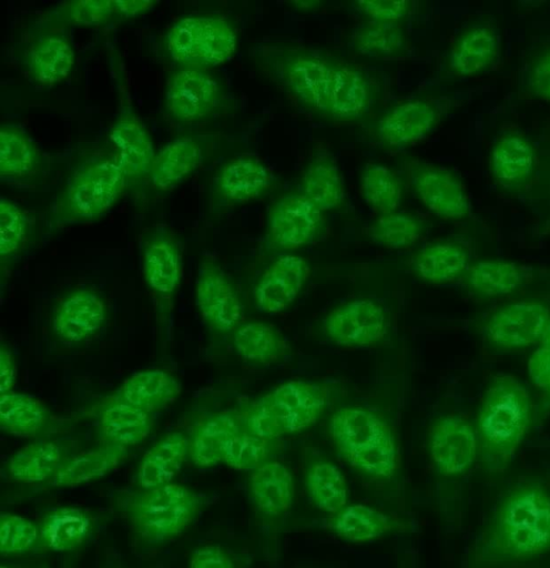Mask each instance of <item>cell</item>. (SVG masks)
I'll return each instance as SVG.
<instances>
[{
  "label": "cell",
  "instance_id": "cell-1",
  "mask_svg": "<svg viewBox=\"0 0 550 568\" xmlns=\"http://www.w3.org/2000/svg\"><path fill=\"white\" fill-rule=\"evenodd\" d=\"M550 550V487L523 480L497 505L475 547V561L492 567Z\"/></svg>",
  "mask_w": 550,
  "mask_h": 568
},
{
  "label": "cell",
  "instance_id": "cell-2",
  "mask_svg": "<svg viewBox=\"0 0 550 568\" xmlns=\"http://www.w3.org/2000/svg\"><path fill=\"white\" fill-rule=\"evenodd\" d=\"M532 416L528 389L513 375L498 374L485 389L476 419L478 456L489 474L507 469L523 442Z\"/></svg>",
  "mask_w": 550,
  "mask_h": 568
},
{
  "label": "cell",
  "instance_id": "cell-3",
  "mask_svg": "<svg viewBox=\"0 0 550 568\" xmlns=\"http://www.w3.org/2000/svg\"><path fill=\"white\" fill-rule=\"evenodd\" d=\"M329 434L339 454L360 474L393 477L399 468V450L388 424L360 407H342L332 415Z\"/></svg>",
  "mask_w": 550,
  "mask_h": 568
},
{
  "label": "cell",
  "instance_id": "cell-4",
  "mask_svg": "<svg viewBox=\"0 0 550 568\" xmlns=\"http://www.w3.org/2000/svg\"><path fill=\"white\" fill-rule=\"evenodd\" d=\"M327 388L292 379L259 397L240 413L243 430L269 442L315 424L326 408Z\"/></svg>",
  "mask_w": 550,
  "mask_h": 568
},
{
  "label": "cell",
  "instance_id": "cell-5",
  "mask_svg": "<svg viewBox=\"0 0 550 568\" xmlns=\"http://www.w3.org/2000/svg\"><path fill=\"white\" fill-rule=\"evenodd\" d=\"M202 506L203 498L198 493L176 483L140 488L129 494L123 503L133 531L150 545H159L181 535L196 518Z\"/></svg>",
  "mask_w": 550,
  "mask_h": 568
},
{
  "label": "cell",
  "instance_id": "cell-6",
  "mask_svg": "<svg viewBox=\"0 0 550 568\" xmlns=\"http://www.w3.org/2000/svg\"><path fill=\"white\" fill-rule=\"evenodd\" d=\"M129 179L118 160L94 159L74 171L50 207L55 224L89 223L120 200Z\"/></svg>",
  "mask_w": 550,
  "mask_h": 568
},
{
  "label": "cell",
  "instance_id": "cell-7",
  "mask_svg": "<svg viewBox=\"0 0 550 568\" xmlns=\"http://www.w3.org/2000/svg\"><path fill=\"white\" fill-rule=\"evenodd\" d=\"M165 50L177 67L205 69L228 61L237 48L233 24L218 14H187L176 20L164 39Z\"/></svg>",
  "mask_w": 550,
  "mask_h": 568
},
{
  "label": "cell",
  "instance_id": "cell-8",
  "mask_svg": "<svg viewBox=\"0 0 550 568\" xmlns=\"http://www.w3.org/2000/svg\"><path fill=\"white\" fill-rule=\"evenodd\" d=\"M332 58L304 49L272 52L268 68L301 105L325 115L334 68Z\"/></svg>",
  "mask_w": 550,
  "mask_h": 568
},
{
  "label": "cell",
  "instance_id": "cell-9",
  "mask_svg": "<svg viewBox=\"0 0 550 568\" xmlns=\"http://www.w3.org/2000/svg\"><path fill=\"white\" fill-rule=\"evenodd\" d=\"M222 99L218 81L205 69L177 67L166 80L164 108L176 122L195 123L210 118Z\"/></svg>",
  "mask_w": 550,
  "mask_h": 568
},
{
  "label": "cell",
  "instance_id": "cell-10",
  "mask_svg": "<svg viewBox=\"0 0 550 568\" xmlns=\"http://www.w3.org/2000/svg\"><path fill=\"white\" fill-rule=\"evenodd\" d=\"M116 79L119 112L110 139L129 181L147 178L156 154L153 140L132 106L124 77L116 75Z\"/></svg>",
  "mask_w": 550,
  "mask_h": 568
},
{
  "label": "cell",
  "instance_id": "cell-11",
  "mask_svg": "<svg viewBox=\"0 0 550 568\" xmlns=\"http://www.w3.org/2000/svg\"><path fill=\"white\" fill-rule=\"evenodd\" d=\"M550 324V311L541 302L518 301L498 308L487 320L483 334L498 349H520L540 342Z\"/></svg>",
  "mask_w": 550,
  "mask_h": 568
},
{
  "label": "cell",
  "instance_id": "cell-12",
  "mask_svg": "<svg viewBox=\"0 0 550 568\" xmlns=\"http://www.w3.org/2000/svg\"><path fill=\"white\" fill-rule=\"evenodd\" d=\"M195 300L205 323L214 331H235L243 318V306L238 294L223 270L212 260L205 258L200 266Z\"/></svg>",
  "mask_w": 550,
  "mask_h": 568
},
{
  "label": "cell",
  "instance_id": "cell-13",
  "mask_svg": "<svg viewBox=\"0 0 550 568\" xmlns=\"http://www.w3.org/2000/svg\"><path fill=\"white\" fill-rule=\"evenodd\" d=\"M428 450L431 462L442 476L467 471L478 457L475 426L459 416H444L429 430Z\"/></svg>",
  "mask_w": 550,
  "mask_h": 568
},
{
  "label": "cell",
  "instance_id": "cell-14",
  "mask_svg": "<svg viewBox=\"0 0 550 568\" xmlns=\"http://www.w3.org/2000/svg\"><path fill=\"white\" fill-rule=\"evenodd\" d=\"M320 211L303 193L279 197L269 209L267 233L271 242L283 250H295L312 242L323 225Z\"/></svg>",
  "mask_w": 550,
  "mask_h": 568
},
{
  "label": "cell",
  "instance_id": "cell-15",
  "mask_svg": "<svg viewBox=\"0 0 550 568\" xmlns=\"http://www.w3.org/2000/svg\"><path fill=\"white\" fill-rule=\"evenodd\" d=\"M324 329L338 345L370 346L387 334L386 314L378 303L358 298L330 311L324 321Z\"/></svg>",
  "mask_w": 550,
  "mask_h": 568
},
{
  "label": "cell",
  "instance_id": "cell-16",
  "mask_svg": "<svg viewBox=\"0 0 550 568\" xmlns=\"http://www.w3.org/2000/svg\"><path fill=\"white\" fill-rule=\"evenodd\" d=\"M410 184L421 204L445 220H460L469 213L467 193L449 170L426 163L410 169Z\"/></svg>",
  "mask_w": 550,
  "mask_h": 568
},
{
  "label": "cell",
  "instance_id": "cell-17",
  "mask_svg": "<svg viewBox=\"0 0 550 568\" xmlns=\"http://www.w3.org/2000/svg\"><path fill=\"white\" fill-rule=\"evenodd\" d=\"M269 168L251 155L236 156L217 172L213 194L223 205H238L264 195L273 184Z\"/></svg>",
  "mask_w": 550,
  "mask_h": 568
},
{
  "label": "cell",
  "instance_id": "cell-18",
  "mask_svg": "<svg viewBox=\"0 0 550 568\" xmlns=\"http://www.w3.org/2000/svg\"><path fill=\"white\" fill-rule=\"evenodd\" d=\"M182 271V254L175 239L162 227L152 231L142 251V272L149 288L169 301L180 285Z\"/></svg>",
  "mask_w": 550,
  "mask_h": 568
},
{
  "label": "cell",
  "instance_id": "cell-19",
  "mask_svg": "<svg viewBox=\"0 0 550 568\" xmlns=\"http://www.w3.org/2000/svg\"><path fill=\"white\" fill-rule=\"evenodd\" d=\"M308 275L309 266L303 257L282 255L264 271L254 288L257 307L268 313L285 310L298 296Z\"/></svg>",
  "mask_w": 550,
  "mask_h": 568
},
{
  "label": "cell",
  "instance_id": "cell-20",
  "mask_svg": "<svg viewBox=\"0 0 550 568\" xmlns=\"http://www.w3.org/2000/svg\"><path fill=\"white\" fill-rule=\"evenodd\" d=\"M105 315V303L98 293L86 288L75 290L57 305L52 328L60 339L80 343L101 328Z\"/></svg>",
  "mask_w": 550,
  "mask_h": 568
},
{
  "label": "cell",
  "instance_id": "cell-21",
  "mask_svg": "<svg viewBox=\"0 0 550 568\" xmlns=\"http://www.w3.org/2000/svg\"><path fill=\"white\" fill-rule=\"evenodd\" d=\"M156 4L154 0H73L54 7L48 20L62 26L99 27L138 17Z\"/></svg>",
  "mask_w": 550,
  "mask_h": 568
},
{
  "label": "cell",
  "instance_id": "cell-22",
  "mask_svg": "<svg viewBox=\"0 0 550 568\" xmlns=\"http://www.w3.org/2000/svg\"><path fill=\"white\" fill-rule=\"evenodd\" d=\"M371 100L366 75L358 68L335 60L325 115L340 121L356 120L368 112Z\"/></svg>",
  "mask_w": 550,
  "mask_h": 568
},
{
  "label": "cell",
  "instance_id": "cell-23",
  "mask_svg": "<svg viewBox=\"0 0 550 568\" xmlns=\"http://www.w3.org/2000/svg\"><path fill=\"white\" fill-rule=\"evenodd\" d=\"M437 111L421 99L401 102L381 116L377 124L380 141L391 148H403L422 140L435 126Z\"/></svg>",
  "mask_w": 550,
  "mask_h": 568
},
{
  "label": "cell",
  "instance_id": "cell-24",
  "mask_svg": "<svg viewBox=\"0 0 550 568\" xmlns=\"http://www.w3.org/2000/svg\"><path fill=\"white\" fill-rule=\"evenodd\" d=\"M181 393L180 382L160 368L138 372L126 378L110 398V403H123L154 413L174 402Z\"/></svg>",
  "mask_w": 550,
  "mask_h": 568
},
{
  "label": "cell",
  "instance_id": "cell-25",
  "mask_svg": "<svg viewBox=\"0 0 550 568\" xmlns=\"http://www.w3.org/2000/svg\"><path fill=\"white\" fill-rule=\"evenodd\" d=\"M202 159L200 142L193 136H179L156 152L147 179L157 192H166L189 178Z\"/></svg>",
  "mask_w": 550,
  "mask_h": 568
},
{
  "label": "cell",
  "instance_id": "cell-26",
  "mask_svg": "<svg viewBox=\"0 0 550 568\" xmlns=\"http://www.w3.org/2000/svg\"><path fill=\"white\" fill-rule=\"evenodd\" d=\"M75 62L74 49L67 37L49 33L37 39L27 54V69L30 78L45 87L65 80Z\"/></svg>",
  "mask_w": 550,
  "mask_h": 568
},
{
  "label": "cell",
  "instance_id": "cell-27",
  "mask_svg": "<svg viewBox=\"0 0 550 568\" xmlns=\"http://www.w3.org/2000/svg\"><path fill=\"white\" fill-rule=\"evenodd\" d=\"M249 493L256 508L266 516L285 514L293 505L294 478L282 463L265 462L249 476Z\"/></svg>",
  "mask_w": 550,
  "mask_h": 568
},
{
  "label": "cell",
  "instance_id": "cell-28",
  "mask_svg": "<svg viewBox=\"0 0 550 568\" xmlns=\"http://www.w3.org/2000/svg\"><path fill=\"white\" fill-rule=\"evenodd\" d=\"M189 455V440L181 432H172L156 442L142 457L136 474L140 488L172 483Z\"/></svg>",
  "mask_w": 550,
  "mask_h": 568
},
{
  "label": "cell",
  "instance_id": "cell-29",
  "mask_svg": "<svg viewBox=\"0 0 550 568\" xmlns=\"http://www.w3.org/2000/svg\"><path fill=\"white\" fill-rule=\"evenodd\" d=\"M238 412H221L203 420L189 440V456L202 468L213 467L223 462L224 449L232 436L241 432Z\"/></svg>",
  "mask_w": 550,
  "mask_h": 568
},
{
  "label": "cell",
  "instance_id": "cell-30",
  "mask_svg": "<svg viewBox=\"0 0 550 568\" xmlns=\"http://www.w3.org/2000/svg\"><path fill=\"white\" fill-rule=\"evenodd\" d=\"M128 454L126 447L102 444L63 462L50 484L57 487H74L99 479L115 469Z\"/></svg>",
  "mask_w": 550,
  "mask_h": 568
},
{
  "label": "cell",
  "instance_id": "cell-31",
  "mask_svg": "<svg viewBox=\"0 0 550 568\" xmlns=\"http://www.w3.org/2000/svg\"><path fill=\"white\" fill-rule=\"evenodd\" d=\"M152 424L150 413L123 403H108L99 415L98 429L102 444L129 448L149 436Z\"/></svg>",
  "mask_w": 550,
  "mask_h": 568
},
{
  "label": "cell",
  "instance_id": "cell-32",
  "mask_svg": "<svg viewBox=\"0 0 550 568\" xmlns=\"http://www.w3.org/2000/svg\"><path fill=\"white\" fill-rule=\"evenodd\" d=\"M93 521L83 509L73 506L55 507L40 521V537L54 551H70L83 545L92 532Z\"/></svg>",
  "mask_w": 550,
  "mask_h": 568
},
{
  "label": "cell",
  "instance_id": "cell-33",
  "mask_svg": "<svg viewBox=\"0 0 550 568\" xmlns=\"http://www.w3.org/2000/svg\"><path fill=\"white\" fill-rule=\"evenodd\" d=\"M534 150L523 136L507 134L500 138L490 153V170L495 181L505 187L523 184L532 174Z\"/></svg>",
  "mask_w": 550,
  "mask_h": 568
},
{
  "label": "cell",
  "instance_id": "cell-34",
  "mask_svg": "<svg viewBox=\"0 0 550 568\" xmlns=\"http://www.w3.org/2000/svg\"><path fill=\"white\" fill-rule=\"evenodd\" d=\"M49 423L50 412L34 396L14 390L0 395V426L7 434L20 438L37 437Z\"/></svg>",
  "mask_w": 550,
  "mask_h": 568
},
{
  "label": "cell",
  "instance_id": "cell-35",
  "mask_svg": "<svg viewBox=\"0 0 550 568\" xmlns=\"http://www.w3.org/2000/svg\"><path fill=\"white\" fill-rule=\"evenodd\" d=\"M329 527L339 538L361 544L385 536L395 528V521L370 506L354 504L333 515Z\"/></svg>",
  "mask_w": 550,
  "mask_h": 568
},
{
  "label": "cell",
  "instance_id": "cell-36",
  "mask_svg": "<svg viewBox=\"0 0 550 568\" xmlns=\"http://www.w3.org/2000/svg\"><path fill=\"white\" fill-rule=\"evenodd\" d=\"M497 52L496 33L488 27H475L465 32L451 48L449 67L457 75H475L493 62Z\"/></svg>",
  "mask_w": 550,
  "mask_h": 568
},
{
  "label": "cell",
  "instance_id": "cell-37",
  "mask_svg": "<svg viewBox=\"0 0 550 568\" xmlns=\"http://www.w3.org/2000/svg\"><path fill=\"white\" fill-rule=\"evenodd\" d=\"M468 268L466 250L452 242H436L422 247L414 258V270L422 281L445 284Z\"/></svg>",
  "mask_w": 550,
  "mask_h": 568
},
{
  "label": "cell",
  "instance_id": "cell-38",
  "mask_svg": "<svg viewBox=\"0 0 550 568\" xmlns=\"http://www.w3.org/2000/svg\"><path fill=\"white\" fill-rule=\"evenodd\" d=\"M62 464L60 445L41 439L17 450L9 460L8 469L14 480L34 484L51 479Z\"/></svg>",
  "mask_w": 550,
  "mask_h": 568
},
{
  "label": "cell",
  "instance_id": "cell-39",
  "mask_svg": "<svg viewBox=\"0 0 550 568\" xmlns=\"http://www.w3.org/2000/svg\"><path fill=\"white\" fill-rule=\"evenodd\" d=\"M233 344L237 354L253 363H275L286 356L289 346L283 335L263 322L241 324L233 334Z\"/></svg>",
  "mask_w": 550,
  "mask_h": 568
},
{
  "label": "cell",
  "instance_id": "cell-40",
  "mask_svg": "<svg viewBox=\"0 0 550 568\" xmlns=\"http://www.w3.org/2000/svg\"><path fill=\"white\" fill-rule=\"evenodd\" d=\"M302 193L320 211L339 207L345 197V185L339 168L329 158L313 160L302 175Z\"/></svg>",
  "mask_w": 550,
  "mask_h": 568
},
{
  "label": "cell",
  "instance_id": "cell-41",
  "mask_svg": "<svg viewBox=\"0 0 550 568\" xmlns=\"http://www.w3.org/2000/svg\"><path fill=\"white\" fill-rule=\"evenodd\" d=\"M521 268L503 260L479 261L466 271V283L477 296L493 298L515 292L522 283Z\"/></svg>",
  "mask_w": 550,
  "mask_h": 568
},
{
  "label": "cell",
  "instance_id": "cell-42",
  "mask_svg": "<svg viewBox=\"0 0 550 568\" xmlns=\"http://www.w3.org/2000/svg\"><path fill=\"white\" fill-rule=\"evenodd\" d=\"M305 485L313 505L330 515L347 506L348 487L339 468L326 460L313 463L306 471Z\"/></svg>",
  "mask_w": 550,
  "mask_h": 568
},
{
  "label": "cell",
  "instance_id": "cell-43",
  "mask_svg": "<svg viewBox=\"0 0 550 568\" xmlns=\"http://www.w3.org/2000/svg\"><path fill=\"white\" fill-rule=\"evenodd\" d=\"M40 164V152L30 135L19 125L2 124L0 128V175L24 178Z\"/></svg>",
  "mask_w": 550,
  "mask_h": 568
},
{
  "label": "cell",
  "instance_id": "cell-44",
  "mask_svg": "<svg viewBox=\"0 0 550 568\" xmlns=\"http://www.w3.org/2000/svg\"><path fill=\"white\" fill-rule=\"evenodd\" d=\"M360 191L368 206L379 215L397 211L403 199L400 180L391 169L379 163L366 165Z\"/></svg>",
  "mask_w": 550,
  "mask_h": 568
},
{
  "label": "cell",
  "instance_id": "cell-45",
  "mask_svg": "<svg viewBox=\"0 0 550 568\" xmlns=\"http://www.w3.org/2000/svg\"><path fill=\"white\" fill-rule=\"evenodd\" d=\"M421 234L420 220L398 211L380 214L368 229V235L375 243L396 250L414 245Z\"/></svg>",
  "mask_w": 550,
  "mask_h": 568
},
{
  "label": "cell",
  "instance_id": "cell-46",
  "mask_svg": "<svg viewBox=\"0 0 550 568\" xmlns=\"http://www.w3.org/2000/svg\"><path fill=\"white\" fill-rule=\"evenodd\" d=\"M353 43L357 51L374 57H389L403 51L406 37L398 22L370 20L356 29Z\"/></svg>",
  "mask_w": 550,
  "mask_h": 568
},
{
  "label": "cell",
  "instance_id": "cell-47",
  "mask_svg": "<svg viewBox=\"0 0 550 568\" xmlns=\"http://www.w3.org/2000/svg\"><path fill=\"white\" fill-rule=\"evenodd\" d=\"M29 221L26 212L14 201L0 199V257L8 258L20 251L26 242Z\"/></svg>",
  "mask_w": 550,
  "mask_h": 568
},
{
  "label": "cell",
  "instance_id": "cell-48",
  "mask_svg": "<svg viewBox=\"0 0 550 568\" xmlns=\"http://www.w3.org/2000/svg\"><path fill=\"white\" fill-rule=\"evenodd\" d=\"M268 455V442L241 430L227 442L223 463L236 470H254Z\"/></svg>",
  "mask_w": 550,
  "mask_h": 568
},
{
  "label": "cell",
  "instance_id": "cell-49",
  "mask_svg": "<svg viewBox=\"0 0 550 568\" xmlns=\"http://www.w3.org/2000/svg\"><path fill=\"white\" fill-rule=\"evenodd\" d=\"M40 537L39 526L14 514L0 516V550L2 555L21 554L35 545Z\"/></svg>",
  "mask_w": 550,
  "mask_h": 568
},
{
  "label": "cell",
  "instance_id": "cell-50",
  "mask_svg": "<svg viewBox=\"0 0 550 568\" xmlns=\"http://www.w3.org/2000/svg\"><path fill=\"white\" fill-rule=\"evenodd\" d=\"M355 4L371 20L379 22H398L409 9L407 0H364Z\"/></svg>",
  "mask_w": 550,
  "mask_h": 568
},
{
  "label": "cell",
  "instance_id": "cell-51",
  "mask_svg": "<svg viewBox=\"0 0 550 568\" xmlns=\"http://www.w3.org/2000/svg\"><path fill=\"white\" fill-rule=\"evenodd\" d=\"M190 568H235L228 554L217 546H202L190 559Z\"/></svg>",
  "mask_w": 550,
  "mask_h": 568
},
{
  "label": "cell",
  "instance_id": "cell-52",
  "mask_svg": "<svg viewBox=\"0 0 550 568\" xmlns=\"http://www.w3.org/2000/svg\"><path fill=\"white\" fill-rule=\"evenodd\" d=\"M529 87L534 95L550 101V51L533 63L529 74Z\"/></svg>",
  "mask_w": 550,
  "mask_h": 568
},
{
  "label": "cell",
  "instance_id": "cell-53",
  "mask_svg": "<svg viewBox=\"0 0 550 568\" xmlns=\"http://www.w3.org/2000/svg\"><path fill=\"white\" fill-rule=\"evenodd\" d=\"M18 369L12 352L6 346L0 347V394L13 390Z\"/></svg>",
  "mask_w": 550,
  "mask_h": 568
},
{
  "label": "cell",
  "instance_id": "cell-54",
  "mask_svg": "<svg viewBox=\"0 0 550 568\" xmlns=\"http://www.w3.org/2000/svg\"><path fill=\"white\" fill-rule=\"evenodd\" d=\"M293 6H295V8L299 9V10H313V9H317L320 4L319 1H295V2H292Z\"/></svg>",
  "mask_w": 550,
  "mask_h": 568
},
{
  "label": "cell",
  "instance_id": "cell-55",
  "mask_svg": "<svg viewBox=\"0 0 550 568\" xmlns=\"http://www.w3.org/2000/svg\"><path fill=\"white\" fill-rule=\"evenodd\" d=\"M0 568H9V567H7V566H4V565H1V567H0Z\"/></svg>",
  "mask_w": 550,
  "mask_h": 568
},
{
  "label": "cell",
  "instance_id": "cell-56",
  "mask_svg": "<svg viewBox=\"0 0 550 568\" xmlns=\"http://www.w3.org/2000/svg\"><path fill=\"white\" fill-rule=\"evenodd\" d=\"M548 397L550 398V394L548 395Z\"/></svg>",
  "mask_w": 550,
  "mask_h": 568
}]
</instances>
